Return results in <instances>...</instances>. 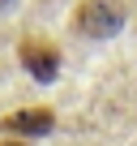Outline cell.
<instances>
[{
  "instance_id": "7a4b0ae2",
  "label": "cell",
  "mask_w": 137,
  "mask_h": 146,
  "mask_svg": "<svg viewBox=\"0 0 137 146\" xmlns=\"http://www.w3.org/2000/svg\"><path fill=\"white\" fill-rule=\"evenodd\" d=\"M17 60L34 82H56V73H60V47L51 39H39V35H26L17 43Z\"/></svg>"
},
{
  "instance_id": "277c9868",
  "label": "cell",
  "mask_w": 137,
  "mask_h": 146,
  "mask_svg": "<svg viewBox=\"0 0 137 146\" xmlns=\"http://www.w3.org/2000/svg\"><path fill=\"white\" fill-rule=\"evenodd\" d=\"M0 146H26L22 137H5V142H0Z\"/></svg>"
},
{
  "instance_id": "3957f363",
  "label": "cell",
  "mask_w": 137,
  "mask_h": 146,
  "mask_svg": "<svg viewBox=\"0 0 137 146\" xmlns=\"http://www.w3.org/2000/svg\"><path fill=\"white\" fill-rule=\"evenodd\" d=\"M0 129H5V133H17L22 142L26 137H39V133H51L56 129V112L51 108H17V112H9L5 120H0Z\"/></svg>"
},
{
  "instance_id": "6da1fadb",
  "label": "cell",
  "mask_w": 137,
  "mask_h": 146,
  "mask_svg": "<svg viewBox=\"0 0 137 146\" xmlns=\"http://www.w3.org/2000/svg\"><path fill=\"white\" fill-rule=\"evenodd\" d=\"M73 22H77V30L90 35V39H111V35H120V26H124V5H120V0H82Z\"/></svg>"
}]
</instances>
